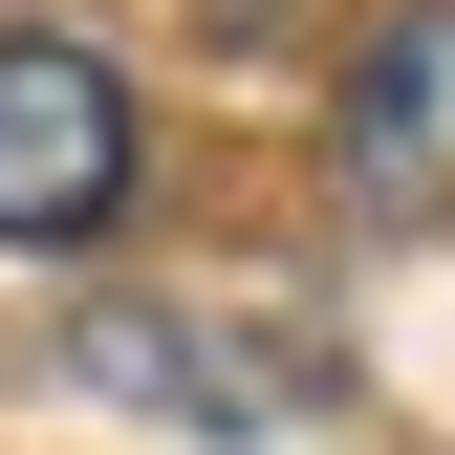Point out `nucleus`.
Masks as SVG:
<instances>
[{
	"label": "nucleus",
	"instance_id": "1",
	"mask_svg": "<svg viewBox=\"0 0 455 455\" xmlns=\"http://www.w3.org/2000/svg\"><path fill=\"white\" fill-rule=\"evenodd\" d=\"M131 217V87L66 22H0V260H66Z\"/></svg>",
	"mask_w": 455,
	"mask_h": 455
},
{
	"label": "nucleus",
	"instance_id": "2",
	"mask_svg": "<svg viewBox=\"0 0 455 455\" xmlns=\"http://www.w3.org/2000/svg\"><path fill=\"white\" fill-rule=\"evenodd\" d=\"M347 196L369 217H455V0H412V22H369V66H347Z\"/></svg>",
	"mask_w": 455,
	"mask_h": 455
}]
</instances>
